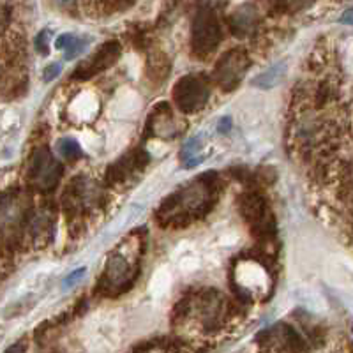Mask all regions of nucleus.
<instances>
[{
    "mask_svg": "<svg viewBox=\"0 0 353 353\" xmlns=\"http://www.w3.org/2000/svg\"><path fill=\"white\" fill-rule=\"evenodd\" d=\"M221 25L216 12L209 8L198 11L193 21V48L198 55H209L221 43Z\"/></svg>",
    "mask_w": 353,
    "mask_h": 353,
    "instance_id": "f257e3e1",
    "label": "nucleus"
},
{
    "mask_svg": "<svg viewBox=\"0 0 353 353\" xmlns=\"http://www.w3.org/2000/svg\"><path fill=\"white\" fill-rule=\"evenodd\" d=\"M62 175L61 165L53 159L52 154L46 149H39L32 157L30 163V179L34 184L43 191H48L59 182Z\"/></svg>",
    "mask_w": 353,
    "mask_h": 353,
    "instance_id": "20e7f679",
    "label": "nucleus"
},
{
    "mask_svg": "<svg viewBox=\"0 0 353 353\" xmlns=\"http://www.w3.org/2000/svg\"><path fill=\"white\" fill-rule=\"evenodd\" d=\"M85 274H87V269H85V267H81V269H77V270H72V272L69 274V276L64 279V290L72 288V286L77 285V283L80 281V279L85 276Z\"/></svg>",
    "mask_w": 353,
    "mask_h": 353,
    "instance_id": "f8f14e48",
    "label": "nucleus"
},
{
    "mask_svg": "<svg viewBox=\"0 0 353 353\" xmlns=\"http://www.w3.org/2000/svg\"><path fill=\"white\" fill-rule=\"evenodd\" d=\"M230 128H232V119H230V117H226V119H221L219 131L221 132H228Z\"/></svg>",
    "mask_w": 353,
    "mask_h": 353,
    "instance_id": "6ab92c4d",
    "label": "nucleus"
},
{
    "mask_svg": "<svg viewBox=\"0 0 353 353\" xmlns=\"http://www.w3.org/2000/svg\"><path fill=\"white\" fill-rule=\"evenodd\" d=\"M249 61L242 50H230L217 61L214 68V78L225 90H233L244 78Z\"/></svg>",
    "mask_w": 353,
    "mask_h": 353,
    "instance_id": "7ed1b4c3",
    "label": "nucleus"
},
{
    "mask_svg": "<svg viewBox=\"0 0 353 353\" xmlns=\"http://www.w3.org/2000/svg\"><path fill=\"white\" fill-rule=\"evenodd\" d=\"M223 297L217 293H207L200 301V318L207 327L217 325L223 318Z\"/></svg>",
    "mask_w": 353,
    "mask_h": 353,
    "instance_id": "423d86ee",
    "label": "nucleus"
},
{
    "mask_svg": "<svg viewBox=\"0 0 353 353\" xmlns=\"http://www.w3.org/2000/svg\"><path fill=\"white\" fill-rule=\"evenodd\" d=\"M119 55H121V46H119V43H115V41L113 43H105L87 62L78 65L77 71H74V78L87 80V78L94 77L97 72L105 71V69H108L119 59Z\"/></svg>",
    "mask_w": 353,
    "mask_h": 353,
    "instance_id": "39448f33",
    "label": "nucleus"
},
{
    "mask_svg": "<svg viewBox=\"0 0 353 353\" xmlns=\"http://www.w3.org/2000/svg\"><path fill=\"white\" fill-rule=\"evenodd\" d=\"M230 25H232V30L237 36L249 34L254 28V25H256V12H254V9L251 6H244L235 14H232Z\"/></svg>",
    "mask_w": 353,
    "mask_h": 353,
    "instance_id": "6e6552de",
    "label": "nucleus"
},
{
    "mask_svg": "<svg viewBox=\"0 0 353 353\" xmlns=\"http://www.w3.org/2000/svg\"><path fill=\"white\" fill-rule=\"evenodd\" d=\"M314 0H281V4L285 6V8L293 9V11H299V9H302V8H307V6H311Z\"/></svg>",
    "mask_w": 353,
    "mask_h": 353,
    "instance_id": "2eb2a0df",
    "label": "nucleus"
},
{
    "mask_svg": "<svg viewBox=\"0 0 353 353\" xmlns=\"http://www.w3.org/2000/svg\"><path fill=\"white\" fill-rule=\"evenodd\" d=\"M286 72V64L281 62V64H276L272 68H269L267 71H263L260 77H256L253 80V85L258 88H274L279 81L283 80Z\"/></svg>",
    "mask_w": 353,
    "mask_h": 353,
    "instance_id": "1a4fd4ad",
    "label": "nucleus"
},
{
    "mask_svg": "<svg viewBox=\"0 0 353 353\" xmlns=\"http://www.w3.org/2000/svg\"><path fill=\"white\" fill-rule=\"evenodd\" d=\"M48 37H50V32L48 30H43V32L37 36L36 39V48L37 52L41 53V55H48L50 48H48Z\"/></svg>",
    "mask_w": 353,
    "mask_h": 353,
    "instance_id": "4468645a",
    "label": "nucleus"
},
{
    "mask_svg": "<svg viewBox=\"0 0 353 353\" xmlns=\"http://www.w3.org/2000/svg\"><path fill=\"white\" fill-rule=\"evenodd\" d=\"M61 71H62V64H61V62H53V64H50L48 68L44 69L43 80L46 81V83H48V81L55 80V78L59 77V74H61Z\"/></svg>",
    "mask_w": 353,
    "mask_h": 353,
    "instance_id": "ddd939ff",
    "label": "nucleus"
},
{
    "mask_svg": "<svg viewBox=\"0 0 353 353\" xmlns=\"http://www.w3.org/2000/svg\"><path fill=\"white\" fill-rule=\"evenodd\" d=\"M209 87L201 78L193 77V74H188L179 80L173 90V99L184 113H194L203 108L209 101Z\"/></svg>",
    "mask_w": 353,
    "mask_h": 353,
    "instance_id": "f03ea898",
    "label": "nucleus"
},
{
    "mask_svg": "<svg viewBox=\"0 0 353 353\" xmlns=\"http://www.w3.org/2000/svg\"><path fill=\"white\" fill-rule=\"evenodd\" d=\"M129 274H131V267H129L128 261L121 256V254H115L108 260L105 272V281L108 286H119L125 285L129 281Z\"/></svg>",
    "mask_w": 353,
    "mask_h": 353,
    "instance_id": "0eeeda50",
    "label": "nucleus"
},
{
    "mask_svg": "<svg viewBox=\"0 0 353 353\" xmlns=\"http://www.w3.org/2000/svg\"><path fill=\"white\" fill-rule=\"evenodd\" d=\"M339 21H341L343 25H352V27H353V8L343 12V17L339 18Z\"/></svg>",
    "mask_w": 353,
    "mask_h": 353,
    "instance_id": "a211bd4d",
    "label": "nucleus"
},
{
    "mask_svg": "<svg viewBox=\"0 0 353 353\" xmlns=\"http://www.w3.org/2000/svg\"><path fill=\"white\" fill-rule=\"evenodd\" d=\"M85 48H87V41L80 39V37H77V36H72L71 41H69V44L65 46V59H68V61H71V59H77V57L80 55Z\"/></svg>",
    "mask_w": 353,
    "mask_h": 353,
    "instance_id": "9b49d317",
    "label": "nucleus"
},
{
    "mask_svg": "<svg viewBox=\"0 0 353 353\" xmlns=\"http://www.w3.org/2000/svg\"><path fill=\"white\" fill-rule=\"evenodd\" d=\"M71 37H72V34H62V36L59 37V39H57L55 48L65 50V46H68V44H69V41H71Z\"/></svg>",
    "mask_w": 353,
    "mask_h": 353,
    "instance_id": "f3484780",
    "label": "nucleus"
},
{
    "mask_svg": "<svg viewBox=\"0 0 353 353\" xmlns=\"http://www.w3.org/2000/svg\"><path fill=\"white\" fill-rule=\"evenodd\" d=\"M53 4L57 6V8H62V9H74L77 8V0H52Z\"/></svg>",
    "mask_w": 353,
    "mask_h": 353,
    "instance_id": "dca6fc26",
    "label": "nucleus"
},
{
    "mask_svg": "<svg viewBox=\"0 0 353 353\" xmlns=\"http://www.w3.org/2000/svg\"><path fill=\"white\" fill-rule=\"evenodd\" d=\"M59 152L64 157H68V159H77L78 156H81L80 145L74 140H69V138H64V140L59 141Z\"/></svg>",
    "mask_w": 353,
    "mask_h": 353,
    "instance_id": "9d476101",
    "label": "nucleus"
}]
</instances>
